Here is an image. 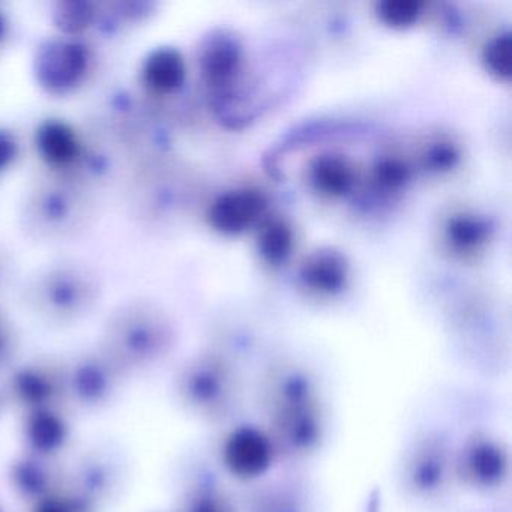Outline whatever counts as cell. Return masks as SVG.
Here are the masks:
<instances>
[{
  "label": "cell",
  "instance_id": "17",
  "mask_svg": "<svg viewBox=\"0 0 512 512\" xmlns=\"http://www.w3.org/2000/svg\"><path fill=\"white\" fill-rule=\"evenodd\" d=\"M23 431L29 448L40 457L58 451L67 440L68 434L64 419L50 407L29 410Z\"/></svg>",
  "mask_w": 512,
  "mask_h": 512
},
{
  "label": "cell",
  "instance_id": "27",
  "mask_svg": "<svg viewBox=\"0 0 512 512\" xmlns=\"http://www.w3.org/2000/svg\"><path fill=\"white\" fill-rule=\"evenodd\" d=\"M20 154V142L8 128L0 127V175L11 169Z\"/></svg>",
  "mask_w": 512,
  "mask_h": 512
},
{
  "label": "cell",
  "instance_id": "21",
  "mask_svg": "<svg viewBox=\"0 0 512 512\" xmlns=\"http://www.w3.org/2000/svg\"><path fill=\"white\" fill-rule=\"evenodd\" d=\"M295 235L292 227L281 218L266 221L260 230L259 253L268 265H283L293 251Z\"/></svg>",
  "mask_w": 512,
  "mask_h": 512
},
{
  "label": "cell",
  "instance_id": "20",
  "mask_svg": "<svg viewBox=\"0 0 512 512\" xmlns=\"http://www.w3.org/2000/svg\"><path fill=\"white\" fill-rule=\"evenodd\" d=\"M58 392L55 377L40 367H26L13 379V394L29 410L50 407V401Z\"/></svg>",
  "mask_w": 512,
  "mask_h": 512
},
{
  "label": "cell",
  "instance_id": "24",
  "mask_svg": "<svg viewBox=\"0 0 512 512\" xmlns=\"http://www.w3.org/2000/svg\"><path fill=\"white\" fill-rule=\"evenodd\" d=\"M482 64L485 70L500 82L511 79V34L502 32L494 35L482 50Z\"/></svg>",
  "mask_w": 512,
  "mask_h": 512
},
{
  "label": "cell",
  "instance_id": "30",
  "mask_svg": "<svg viewBox=\"0 0 512 512\" xmlns=\"http://www.w3.org/2000/svg\"><path fill=\"white\" fill-rule=\"evenodd\" d=\"M37 512H77V509L73 500L49 496L38 502Z\"/></svg>",
  "mask_w": 512,
  "mask_h": 512
},
{
  "label": "cell",
  "instance_id": "22",
  "mask_svg": "<svg viewBox=\"0 0 512 512\" xmlns=\"http://www.w3.org/2000/svg\"><path fill=\"white\" fill-rule=\"evenodd\" d=\"M412 175L413 167L409 161L397 155H386L374 164L371 182L377 193L383 196H395L406 190Z\"/></svg>",
  "mask_w": 512,
  "mask_h": 512
},
{
  "label": "cell",
  "instance_id": "18",
  "mask_svg": "<svg viewBox=\"0 0 512 512\" xmlns=\"http://www.w3.org/2000/svg\"><path fill=\"white\" fill-rule=\"evenodd\" d=\"M490 236L491 227L488 221L472 212L454 214L446 221V242L460 256L479 253L490 241Z\"/></svg>",
  "mask_w": 512,
  "mask_h": 512
},
{
  "label": "cell",
  "instance_id": "32",
  "mask_svg": "<svg viewBox=\"0 0 512 512\" xmlns=\"http://www.w3.org/2000/svg\"><path fill=\"white\" fill-rule=\"evenodd\" d=\"M4 275H5V266H4V260L0 262V283L4 281Z\"/></svg>",
  "mask_w": 512,
  "mask_h": 512
},
{
  "label": "cell",
  "instance_id": "7",
  "mask_svg": "<svg viewBox=\"0 0 512 512\" xmlns=\"http://www.w3.org/2000/svg\"><path fill=\"white\" fill-rule=\"evenodd\" d=\"M199 68L212 107L223 112L244 70V49L238 38L229 32H214L205 38L200 47Z\"/></svg>",
  "mask_w": 512,
  "mask_h": 512
},
{
  "label": "cell",
  "instance_id": "5",
  "mask_svg": "<svg viewBox=\"0 0 512 512\" xmlns=\"http://www.w3.org/2000/svg\"><path fill=\"white\" fill-rule=\"evenodd\" d=\"M94 70V52L83 38L50 37L32 58V74L41 91L52 97L76 94Z\"/></svg>",
  "mask_w": 512,
  "mask_h": 512
},
{
  "label": "cell",
  "instance_id": "6",
  "mask_svg": "<svg viewBox=\"0 0 512 512\" xmlns=\"http://www.w3.org/2000/svg\"><path fill=\"white\" fill-rule=\"evenodd\" d=\"M179 394L194 412L223 416L235 404V374L214 358H199L184 368L179 376Z\"/></svg>",
  "mask_w": 512,
  "mask_h": 512
},
{
  "label": "cell",
  "instance_id": "14",
  "mask_svg": "<svg viewBox=\"0 0 512 512\" xmlns=\"http://www.w3.org/2000/svg\"><path fill=\"white\" fill-rule=\"evenodd\" d=\"M115 368L116 365L106 355H103V358L88 356V358L82 359L71 370V394L80 403L88 404V406H97V404L103 403L115 385L112 374Z\"/></svg>",
  "mask_w": 512,
  "mask_h": 512
},
{
  "label": "cell",
  "instance_id": "2",
  "mask_svg": "<svg viewBox=\"0 0 512 512\" xmlns=\"http://www.w3.org/2000/svg\"><path fill=\"white\" fill-rule=\"evenodd\" d=\"M101 296L97 272L76 260H61L40 269L25 286V302L38 317L71 323L91 313Z\"/></svg>",
  "mask_w": 512,
  "mask_h": 512
},
{
  "label": "cell",
  "instance_id": "4",
  "mask_svg": "<svg viewBox=\"0 0 512 512\" xmlns=\"http://www.w3.org/2000/svg\"><path fill=\"white\" fill-rule=\"evenodd\" d=\"M26 227L41 239H64L85 227L88 205L70 179L38 185L25 205Z\"/></svg>",
  "mask_w": 512,
  "mask_h": 512
},
{
  "label": "cell",
  "instance_id": "31",
  "mask_svg": "<svg viewBox=\"0 0 512 512\" xmlns=\"http://www.w3.org/2000/svg\"><path fill=\"white\" fill-rule=\"evenodd\" d=\"M8 34H10V20L4 11H0V44L7 40Z\"/></svg>",
  "mask_w": 512,
  "mask_h": 512
},
{
  "label": "cell",
  "instance_id": "8",
  "mask_svg": "<svg viewBox=\"0 0 512 512\" xmlns=\"http://www.w3.org/2000/svg\"><path fill=\"white\" fill-rule=\"evenodd\" d=\"M457 472L464 484L490 490L502 484L508 475V452L497 440L475 437L461 449Z\"/></svg>",
  "mask_w": 512,
  "mask_h": 512
},
{
  "label": "cell",
  "instance_id": "10",
  "mask_svg": "<svg viewBox=\"0 0 512 512\" xmlns=\"http://www.w3.org/2000/svg\"><path fill=\"white\" fill-rule=\"evenodd\" d=\"M274 452L271 436L254 427H241L227 437L223 448V461L233 475L242 479H253L268 470Z\"/></svg>",
  "mask_w": 512,
  "mask_h": 512
},
{
  "label": "cell",
  "instance_id": "28",
  "mask_svg": "<svg viewBox=\"0 0 512 512\" xmlns=\"http://www.w3.org/2000/svg\"><path fill=\"white\" fill-rule=\"evenodd\" d=\"M182 512H232V509L223 497L205 491L191 497Z\"/></svg>",
  "mask_w": 512,
  "mask_h": 512
},
{
  "label": "cell",
  "instance_id": "3",
  "mask_svg": "<svg viewBox=\"0 0 512 512\" xmlns=\"http://www.w3.org/2000/svg\"><path fill=\"white\" fill-rule=\"evenodd\" d=\"M323 422L313 383L302 373H286L272 388L274 446L307 454L322 436Z\"/></svg>",
  "mask_w": 512,
  "mask_h": 512
},
{
  "label": "cell",
  "instance_id": "15",
  "mask_svg": "<svg viewBox=\"0 0 512 512\" xmlns=\"http://www.w3.org/2000/svg\"><path fill=\"white\" fill-rule=\"evenodd\" d=\"M448 470V454L445 446L437 439L424 440L409 460L407 476L416 493L430 494L445 485Z\"/></svg>",
  "mask_w": 512,
  "mask_h": 512
},
{
  "label": "cell",
  "instance_id": "9",
  "mask_svg": "<svg viewBox=\"0 0 512 512\" xmlns=\"http://www.w3.org/2000/svg\"><path fill=\"white\" fill-rule=\"evenodd\" d=\"M266 208L268 202L260 191L251 188L226 191L209 206L208 223L221 235H241L262 220Z\"/></svg>",
  "mask_w": 512,
  "mask_h": 512
},
{
  "label": "cell",
  "instance_id": "13",
  "mask_svg": "<svg viewBox=\"0 0 512 512\" xmlns=\"http://www.w3.org/2000/svg\"><path fill=\"white\" fill-rule=\"evenodd\" d=\"M140 80L152 94L169 97L187 80V62L175 47H157L146 55L140 68Z\"/></svg>",
  "mask_w": 512,
  "mask_h": 512
},
{
  "label": "cell",
  "instance_id": "19",
  "mask_svg": "<svg viewBox=\"0 0 512 512\" xmlns=\"http://www.w3.org/2000/svg\"><path fill=\"white\" fill-rule=\"evenodd\" d=\"M98 5L91 0H61L53 5L50 20L61 37L82 38L95 28Z\"/></svg>",
  "mask_w": 512,
  "mask_h": 512
},
{
  "label": "cell",
  "instance_id": "1",
  "mask_svg": "<svg viewBox=\"0 0 512 512\" xmlns=\"http://www.w3.org/2000/svg\"><path fill=\"white\" fill-rule=\"evenodd\" d=\"M173 340L169 314L148 299H133L116 308L104 329L106 356L116 367L157 361L169 352Z\"/></svg>",
  "mask_w": 512,
  "mask_h": 512
},
{
  "label": "cell",
  "instance_id": "26",
  "mask_svg": "<svg viewBox=\"0 0 512 512\" xmlns=\"http://www.w3.org/2000/svg\"><path fill=\"white\" fill-rule=\"evenodd\" d=\"M458 160H460V151L454 142L436 139L428 143L427 148L422 152L421 164L425 170L439 173L454 169Z\"/></svg>",
  "mask_w": 512,
  "mask_h": 512
},
{
  "label": "cell",
  "instance_id": "16",
  "mask_svg": "<svg viewBox=\"0 0 512 512\" xmlns=\"http://www.w3.org/2000/svg\"><path fill=\"white\" fill-rule=\"evenodd\" d=\"M310 182L314 190L322 196L341 199L355 188L356 173L346 158L325 154L317 157L311 164Z\"/></svg>",
  "mask_w": 512,
  "mask_h": 512
},
{
  "label": "cell",
  "instance_id": "29",
  "mask_svg": "<svg viewBox=\"0 0 512 512\" xmlns=\"http://www.w3.org/2000/svg\"><path fill=\"white\" fill-rule=\"evenodd\" d=\"M13 343V329L10 322L4 314L0 313V364L10 358Z\"/></svg>",
  "mask_w": 512,
  "mask_h": 512
},
{
  "label": "cell",
  "instance_id": "12",
  "mask_svg": "<svg viewBox=\"0 0 512 512\" xmlns=\"http://www.w3.org/2000/svg\"><path fill=\"white\" fill-rule=\"evenodd\" d=\"M299 280L305 289L316 295H338L349 281V263L334 248H320L305 257L299 268Z\"/></svg>",
  "mask_w": 512,
  "mask_h": 512
},
{
  "label": "cell",
  "instance_id": "11",
  "mask_svg": "<svg viewBox=\"0 0 512 512\" xmlns=\"http://www.w3.org/2000/svg\"><path fill=\"white\" fill-rule=\"evenodd\" d=\"M34 140L41 160L56 172L76 169L85 154V142L64 119H44L35 130Z\"/></svg>",
  "mask_w": 512,
  "mask_h": 512
},
{
  "label": "cell",
  "instance_id": "25",
  "mask_svg": "<svg viewBox=\"0 0 512 512\" xmlns=\"http://www.w3.org/2000/svg\"><path fill=\"white\" fill-rule=\"evenodd\" d=\"M424 4L419 0H385L377 4L380 22L389 28L407 29L421 19Z\"/></svg>",
  "mask_w": 512,
  "mask_h": 512
},
{
  "label": "cell",
  "instance_id": "23",
  "mask_svg": "<svg viewBox=\"0 0 512 512\" xmlns=\"http://www.w3.org/2000/svg\"><path fill=\"white\" fill-rule=\"evenodd\" d=\"M14 487L25 497L40 500L49 497L52 472H49L43 461L38 457L23 458L17 461L13 469Z\"/></svg>",
  "mask_w": 512,
  "mask_h": 512
}]
</instances>
